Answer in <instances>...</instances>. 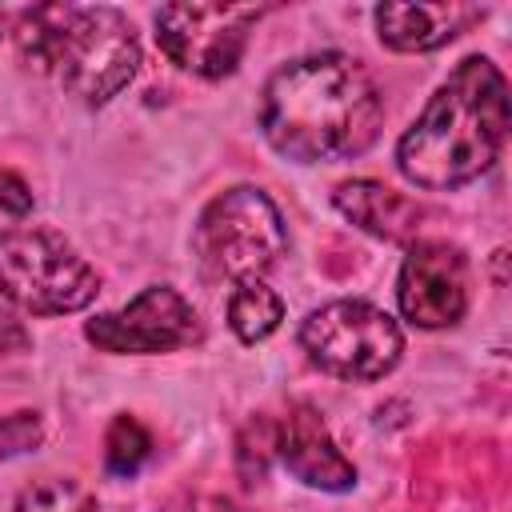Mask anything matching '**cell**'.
I'll return each mask as SVG.
<instances>
[{"label": "cell", "mask_w": 512, "mask_h": 512, "mask_svg": "<svg viewBox=\"0 0 512 512\" xmlns=\"http://www.w3.org/2000/svg\"><path fill=\"white\" fill-rule=\"evenodd\" d=\"M396 304L416 328H452L468 312V260L448 240H416L396 276Z\"/></svg>", "instance_id": "obj_9"}, {"label": "cell", "mask_w": 512, "mask_h": 512, "mask_svg": "<svg viewBox=\"0 0 512 512\" xmlns=\"http://www.w3.org/2000/svg\"><path fill=\"white\" fill-rule=\"evenodd\" d=\"M300 348L320 372L336 380L368 384L400 364L404 332L384 308L368 300H332L304 316Z\"/></svg>", "instance_id": "obj_6"}, {"label": "cell", "mask_w": 512, "mask_h": 512, "mask_svg": "<svg viewBox=\"0 0 512 512\" xmlns=\"http://www.w3.org/2000/svg\"><path fill=\"white\" fill-rule=\"evenodd\" d=\"M372 16H376L380 44H388L392 52H432V48H444L448 40H456L460 32H468L472 24H480L488 16V8L464 4V0L380 4Z\"/></svg>", "instance_id": "obj_11"}, {"label": "cell", "mask_w": 512, "mask_h": 512, "mask_svg": "<svg viewBox=\"0 0 512 512\" xmlns=\"http://www.w3.org/2000/svg\"><path fill=\"white\" fill-rule=\"evenodd\" d=\"M284 320V300L264 280H240L228 292V328L240 344L268 340Z\"/></svg>", "instance_id": "obj_13"}, {"label": "cell", "mask_w": 512, "mask_h": 512, "mask_svg": "<svg viewBox=\"0 0 512 512\" xmlns=\"http://www.w3.org/2000/svg\"><path fill=\"white\" fill-rule=\"evenodd\" d=\"M28 344H32L28 328H24L12 312H0V352H20V348H28Z\"/></svg>", "instance_id": "obj_17"}, {"label": "cell", "mask_w": 512, "mask_h": 512, "mask_svg": "<svg viewBox=\"0 0 512 512\" xmlns=\"http://www.w3.org/2000/svg\"><path fill=\"white\" fill-rule=\"evenodd\" d=\"M508 140V80L488 56L460 60L396 144V168L424 192L480 180Z\"/></svg>", "instance_id": "obj_2"}, {"label": "cell", "mask_w": 512, "mask_h": 512, "mask_svg": "<svg viewBox=\"0 0 512 512\" xmlns=\"http://www.w3.org/2000/svg\"><path fill=\"white\" fill-rule=\"evenodd\" d=\"M276 460L300 484L320 488V492H348L356 484L352 460L336 448L332 432L308 404H300L284 420H276Z\"/></svg>", "instance_id": "obj_10"}, {"label": "cell", "mask_w": 512, "mask_h": 512, "mask_svg": "<svg viewBox=\"0 0 512 512\" xmlns=\"http://www.w3.org/2000/svg\"><path fill=\"white\" fill-rule=\"evenodd\" d=\"M12 512H100V508H96V496L80 480H72V476H44V480H32L16 496Z\"/></svg>", "instance_id": "obj_14"}, {"label": "cell", "mask_w": 512, "mask_h": 512, "mask_svg": "<svg viewBox=\"0 0 512 512\" xmlns=\"http://www.w3.org/2000/svg\"><path fill=\"white\" fill-rule=\"evenodd\" d=\"M332 204L344 220H352L356 228H364L380 240H412L424 220V208L412 196H404L380 180H368V176L336 184Z\"/></svg>", "instance_id": "obj_12"}, {"label": "cell", "mask_w": 512, "mask_h": 512, "mask_svg": "<svg viewBox=\"0 0 512 512\" xmlns=\"http://www.w3.org/2000/svg\"><path fill=\"white\" fill-rule=\"evenodd\" d=\"M260 132L296 164H336L368 152L384 124L372 72L344 52L288 60L260 88Z\"/></svg>", "instance_id": "obj_1"}, {"label": "cell", "mask_w": 512, "mask_h": 512, "mask_svg": "<svg viewBox=\"0 0 512 512\" xmlns=\"http://www.w3.org/2000/svg\"><path fill=\"white\" fill-rule=\"evenodd\" d=\"M152 456V436H148V428L136 420V416H128V412H120L112 424H108V436H104V468L112 472V476H136L140 468H144V460Z\"/></svg>", "instance_id": "obj_15"}, {"label": "cell", "mask_w": 512, "mask_h": 512, "mask_svg": "<svg viewBox=\"0 0 512 512\" xmlns=\"http://www.w3.org/2000/svg\"><path fill=\"white\" fill-rule=\"evenodd\" d=\"M288 252V228L264 188L236 184L212 196L192 228V256L212 284L264 280Z\"/></svg>", "instance_id": "obj_4"}, {"label": "cell", "mask_w": 512, "mask_h": 512, "mask_svg": "<svg viewBox=\"0 0 512 512\" xmlns=\"http://www.w3.org/2000/svg\"><path fill=\"white\" fill-rule=\"evenodd\" d=\"M0 212H8V216H28L32 212V188L12 168H0Z\"/></svg>", "instance_id": "obj_16"}, {"label": "cell", "mask_w": 512, "mask_h": 512, "mask_svg": "<svg viewBox=\"0 0 512 512\" xmlns=\"http://www.w3.org/2000/svg\"><path fill=\"white\" fill-rule=\"evenodd\" d=\"M264 12V4L224 0L164 4L156 12V44L180 72H192L200 80H224L244 60L248 36Z\"/></svg>", "instance_id": "obj_7"}, {"label": "cell", "mask_w": 512, "mask_h": 512, "mask_svg": "<svg viewBox=\"0 0 512 512\" xmlns=\"http://www.w3.org/2000/svg\"><path fill=\"white\" fill-rule=\"evenodd\" d=\"M88 344L112 356H152V352H176L204 336L196 308L168 284H152L140 296H132L116 312H100L84 324Z\"/></svg>", "instance_id": "obj_8"}, {"label": "cell", "mask_w": 512, "mask_h": 512, "mask_svg": "<svg viewBox=\"0 0 512 512\" xmlns=\"http://www.w3.org/2000/svg\"><path fill=\"white\" fill-rule=\"evenodd\" d=\"M100 292V272L48 228L0 232V296L32 316L84 312Z\"/></svg>", "instance_id": "obj_5"}, {"label": "cell", "mask_w": 512, "mask_h": 512, "mask_svg": "<svg viewBox=\"0 0 512 512\" xmlns=\"http://www.w3.org/2000/svg\"><path fill=\"white\" fill-rule=\"evenodd\" d=\"M12 40L28 68L52 76L84 104H108L140 68L132 20L108 4H36L12 16Z\"/></svg>", "instance_id": "obj_3"}, {"label": "cell", "mask_w": 512, "mask_h": 512, "mask_svg": "<svg viewBox=\"0 0 512 512\" xmlns=\"http://www.w3.org/2000/svg\"><path fill=\"white\" fill-rule=\"evenodd\" d=\"M8 20H12V12H4V8H0V36H4V28H8Z\"/></svg>", "instance_id": "obj_18"}]
</instances>
